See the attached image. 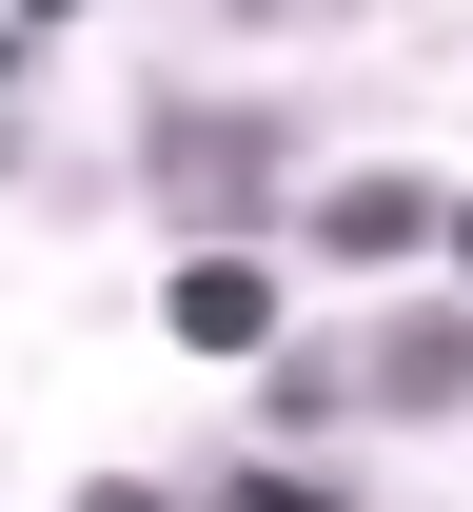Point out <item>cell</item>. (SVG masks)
<instances>
[{"label":"cell","mask_w":473,"mask_h":512,"mask_svg":"<svg viewBox=\"0 0 473 512\" xmlns=\"http://www.w3.org/2000/svg\"><path fill=\"white\" fill-rule=\"evenodd\" d=\"M276 158H296V119H257V99H158V119H138V178H158V217H178L198 256L257 237Z\"/></svg>","instance_id":"cell-1"},{"label":"cell","mask_w":473,"mask_h":512,"mask_svg":"<svg viewBox=\"0 0 473 512\" xmlns=\"http://www.w3.org/2000/svg\"><path fill=\"white\" fill-rule=\"evenodd\" d=\"M355 394H375V414H454L473 394V296H414V316L355 355Z\"/></svg>","instance_id":"cell-2"},{"label":"cell","mask_w":473,"mask_h":512,"mask_svg":"<svg viewBox=\"0 0 473 512\" xmlns=\"http://www.w3.org/2000/svg\"><path fill=\"white\" fill-rule=\"evenodd\" d=\"M158 316H178V355H276V276H257V256H178Z\"/></svg>","instance_id":"cell-3"},{"label":"cell","mask_w":473,"mask_h":512,"mask_svg":"<svg viewBox=\"0 0 473 512\" xmlns=\"http://www.w3.org/2000/svg\"><path fill=\"white\" fill-rule=\"evenodd\" d=\"M316 256H336V276H395V256H434V197L414 178H336L316 197Z\"/></svg>","instance_id":"cell-4"},{"label":"cell","mask_w":473,"mask_h":512,"mask_svg":"<svg viewBox=\"0 0 473 512\" xmlns=\"http://www.w3.org/2000/svg\"><path fill=\"white\" fill-rule=\"evenodd\" d=\"M336 394H355V355H316V335H276V355H257V414H276V434H316Z\"/></svg>","instance_id":"cell-5"},{"label":"cell","mask_w":473,"mask_h":512,"mask_svg":"<svg viewBox=\"0 0 473 512\" xmlns=\"http://www.w3.org/2000/svg\"><path fill=\"white\" fill-rule=\"evenodd\" d=\"M198 512H336V493H316V473H217Z\"/></svg>","instance_id":"cell-6"},{"label":"cell","mask_w":473,"mask_h":512,"mask_svg":"<svg viewBox=\"0 0 473 512\" xmlns=\"http://www.w3.org/2000/svg\"><path fill=\"white\" fill-rule=\"evenodd\" d=\"M79 512H158V493H138V473H99V493H79Z\"/></svg>","instance_id":"cell-7"},{"label":"cell","mask_w":473,"mask_h":512,"mask_svg":"<svg viewBox=\"0 0 473 512\" xmlns=\"http://www.w3.org/2000/svg\"><path fill=\"white\" fill-rule=\"evenodd\" d=\"M434 237H454V276H473V197H454V217H434Z\"/></svg>","instance_id":"cell-8"},{"label":"cell","mask_w":473,"mask_h":512,"mask_svg":"<svg viewBox=\"0 0 473 512\" xmlns=\"http://www.w3.org/2000/svg\"><path fill=\"white\" fill-rule=\"evenodd\" d=\"M0 79H20V20H0Z\"/></svg>","instance_id":"cell-9"}]
</instances>
